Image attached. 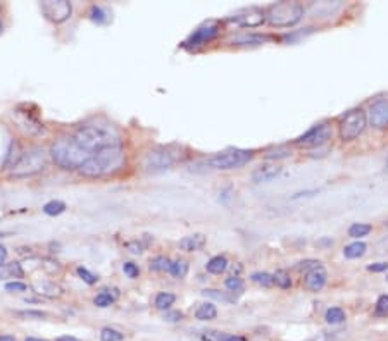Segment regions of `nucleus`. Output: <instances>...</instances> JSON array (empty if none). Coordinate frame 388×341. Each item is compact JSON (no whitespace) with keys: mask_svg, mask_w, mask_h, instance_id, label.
<instances>
[{"mask_svg":"<svg viewBox=\"0 0 388 341\" xmlns=\"http://www.w3.org/2000/svg\"><path fill=\"white\" fill-rule=\"evenodd\" d=\"M69 138L80 147V150L88 159L106 147L123 145V140H121L117 129L114 126L106 124V122H91V124L80 126L75 133L69 134Z\"/></svg>","mask_w":388,"mask_h":341,"instance_id":"1","label":"nucleus"},{"mask_svg":"<svg viewBox=\"0 0 388 341\" xmlns=\"http://www.w3.org/2000/svg\"><path fill=\"white\" fill-rule=\"evenodd\" d=\"M126 165V152L123 145L106 147L93 154L80 167V173L86 178H104L119 173Z\"/></svg>","mask_w":388,"mask_h":341,"instance_id":"2","label":"nucleus"},{"mask_svg":"<svg viewBox=\"0 0 388 341\" xmlns=\"http://www.w3.org/2000/svg\"><path fill=\"white\" fill-rule=\"evenodd\" d=\"M50 155L59 167L68 169V170H76V169L80 170L81 165L88 160V157L83 154L80 147L69 137L59 138L57 142L50 147Z\"/></svg>","mask_w":388,"mask_h":341,"instance_id":"3","label":"nucleus"},{"mask_svg":"<svg viewBox=\"0 0 388 341\" xmlns=\"http://www.w3.org/2000/svg\"><path fill=\"white\" fill-rule=\"evenodd\" d=\"M304 6L300 2H276L266 9V21L274 28H290L304 17Z\"/></svg>","mask_w":388,"mask_h":341,"instance_id":"4","label":"nucleus"},{"mask_svg":"<svg viewBox=\"0 0 388 341\" xmlns=\"http://www.w3.org/2000/svg\"><path fill=\"white\" fill-rule=\"evenodd\" d=\"M45 165H47L45 150L40 147H33L19 155V159L9 167V174L16 179L29 178L42 173V170L45 169Z\"/></svg>","mask_w":388,"mask_h":341,"instance_id":"5","label":"nucleus"},{"mask_svg":"<svg viewBox=\"0 0 388 341\" xmlns=\"http://www.w3.org/2000/svg\"><path fill=\"white\" fill-rule=\"evenodd\" d=\"M254 159V150H243V148H233L221 154H216L207 159V165L217 170H230L238 169L242 165L248 164Z\"/></svg>","mask_w":388,"mask_h":341,"instance_id":"6","label":"nucleus"},{"mask_svg":"<svg viewBox=\"0 0 388 341\" xmlns=\"http://www.w3.org/2000/svg\"><path fill=\"white\" fill-rule=\"evenodd\" d=\"M368 126V114L363 109H354V111L347 112L345 116L340 121V138L343 142H352L359 134H363V131Z\"/></svg>","mask_w":388,"mask_h":341,"instance_id":"7","label":"nucleus"},{"mask_svg":"<svg viewBox=\"0 0 388 341\" xmlns=\"http://www.w3.org/2000/svg\"><path fill=\"white\" fill-rule=\"evenodd\" d=\"M178 160V154L173 152L171 148L159 147L154 150L147 152L142 159V167L149 173H159V170H166L173 167Z\"/></svg>","mask_w":388,"mask_h":341,"instance_id":"8","label":"nucleus"},{"mask_svg":"<svg viewBox=\"0 0 388 341\" xmlns=\"http://www.w3.org/2000/svg\"><path fill=\"white\" fill-rule=\"evenodd\" d=\"M331 137H333V129H331L330 124L322 122V124H317L311 128L309 131L299 137L295 140V145L297 147H302V148H316V147H321L325 143H328Z\"/></svg>","mask_w":388,"mask_h":341,"instance_id":"9","label":"nucleus"},{"mask_svg":"<svg viewBox=\"0 0 388 341\" xmlns=\"http://www.w3.org/2000/svg\"><path fill=\"white\" fill-rule=\"evenodd\" d=\"M40 9L47 19L55 24L68 21L73 14V6L68 0H45L40 4Z\"/></svg>","mask_w":388,"mask_h":341,"instance_id":"10","label":"nucleus"},{"mask_svg":"<svg viewBox=\"0 0 388 341\" xmlns=\"http://www.w3.org/2000/svg\"><path fill=\"white\" fill-rule=\"evenodd\" d=\"M219 31H221V26L217 21L204 23L202 26H199V28L190 35L188 40L185 42V47H188V49H197V47L206 45V43L214 40L217 35H219Z\"/></svg>","mask_w":388,"mask_h":341,"instance_id":"11","label":"nucleus"},{"mask_svg":"<svg viewBox=\"0 0 388 341\" xmlns=\"http://www.w3.org/2000/svg\"><path fill=\"white\" fill-rule=\"evenodd\" d=\"M266 21L264 11L257 7H248L243 9V11L237 12L235 16L228 17V23H233L238 28H257Z\"/></svg>","mask_w":388,"mask_h":341,"instance_id":"12","label":"nucleus"},{"mask_svg":"<svg viewBox=\"0 0 388 341\" xmlns=\"http://www.w3.org/2000/svg\"><path fill=\"white\" fill-rule=\"evenodd\" d=\"M368 121L373 128L385 129L388 126V98H380L371 104L368 112Z\"/></svg>","mask_w":388,"mask_h":341,"instance_id":"13","label":"nucleus"},{"mask_svg":"<svg viewBox=\"0 0 388 341\" xmlns=\"http://www.w3.org/2000/svg\"><path fill=\"white\" fill-rule=\"evenodd\" d=\"M326 281H328V272H326V269L322 265H317V267L306 272V288L312 293L321 291L325 288Z\"/></svg>","mask_w":388,"mask_h":341,"instance_id":"14","label":"nucleus"},{"mask_svg":"<svg viewBox=\"0 0 388 341\" xmlns=\"http://www.w3.org/2000/svg\"><path fill=\"white\" fill-rule=\"evenodd\" d=\"M31 288L35 293L45 296V298H59V296H62V293H64L62 286L54 281H37Z\"/></svg>","mask_w":388,"mask_h":341,"instance_id":"15","label":"nucleus"},{"mask_svg":"<svg viewBox=\"0 0 388 341\" xmlns=\"http://www.w3.org/2000/svg\"><path fill=\"white\" fill-rule=\"evenodd\" d=\"M266 42H269V37H266V35H257V33H238L230 40L232 45H238V47L264 45Z\"/></svg>","mask_w":388,"mask_h":341,"instance_id":"16","label":"nucleus"},{"mask_svg":"<svg viewBox=\"0 0 388 341\" xmlns=\"http://www.w3.org/2000/svg\"><path fill=\"white\" fill-rule=\"evenodd\" d=\"M206 243H207L206 236L200 234V233H195V234L185 236L183 240H180L178 247H180V250H183V252H199L206 247Z\"/></svg>","mask_w":388,"mask_h":341,"instance_id":"17","label":"nucleus"},{"mask_svg":"<svg viewBox=\"0 0 388 341\" xmlns=\"http://www.w3.org/2000/svg\"><path fill=\"white\" fill-rule=\"evenodd\" d=\"M197 336L202 341H242L240 336L224 333V331H216V329H204L199 331Z\"/></svg>","mask_w":388,"mask_h":341,"instance_id":"18","label":"nucleus"},{"mask_svg":"<svg viewBox=\"0 0 388 341\" xmlns=\"http://www.w3.org/2000/svg\"><path fill=\"white\" fill-rule=\"evenodd\" d=\"M281 174V167L278 165H264V167H259L254 173V181L255 183H269L273 179H276Z\"/></svg>","mask_w":388,"mask_h":341,"instance_id":"19","label":"nucleus"},{"mask_svg":"<svg viewBox=\"0 0 388 341\" xmlns=\"http://www.w3.org/2000/svg\"><path fill=\"white\" fill-rule=\"evenodd\" d=\"M24 270L21 264L17 262H9V264H0V279L4 278H23Z\"/></svg>","mask_w":388,"mask_h":341,"instance_id":"20","label":"nucleus"},{"mask_svg":"<svg viewBox=\"0 0 388 341\" xmlns=\"http://www.w3.org/2000/svg\"><path fill=\"white\" fill-rule=\"evenodd\" d=\"M195 317H197L199 321H212V319H216V317H217V309H216V305L211 303V301L199 305V309L195 310Z\"/></svg>","mask_w":388,"mask_h":341,"instance_id":"21","label":"nucleus"},{"mask_svg":"<svg viewBox=\"0 0 388 341\" xmlns=\"http://www.w3.org/2000/svg\"><path fill=\"white\" fill-rule=\"evenodd\" d=\"M206 269H207V272H211V274H221V272H224V270L228 269V259H226L224 255H216V257H212V259L206 264Z\"/></svg>","mask_w":388,"mask_h":341,"instance_id":"22","label":"nucleus"},{"mask_svg":"<svg viewBox=\"0 0 388 341\" xmlns=\"http://www.w3.org/2000/svg\"><path fill=\"white\" fill-rule=\"evenodd\" d=\"M366 250H368V245L366 243L354 242V243L347 245V247L343 248V255H345L347 259H361V257L366 253Z\"/></svg>","mask_w":388,"mask_h":341,"instance_id":"23","label":"nucleus"},{"mask_svg":"<svg viewBox=\"0 0 388 341\" xmlns=\"http://www.w3.org/2000/svg\"><path fill=\"white\" fill-rule=\"evenodd\" d=\"M111 291L112 290H102L97 296H95L93 303L97 305V307H100V309L111 307V305L117 300V296H119V293H114V295H111Z\"/></svg>","mask_w":388,"mask_h":341,"instance_id":"24","label":"nucleus"},{"mask_svg":"<svg viewBox=\"0 0 388 341\" xmlns=\"http://www.w3.org/2000/svg\"><path fill=\"white\" fill-rule=\"evenodd\" d=\"M371 231H373V226L371 224H366V222H355V224H352L350 227H348V236L359 242V238H364V236H368L369 233H371Z\"/></svg>","mask_w":388,"mask_h":341,"instance_id":"25","label":"nucleus"},{"mask_svg":"<svg viewBox=\"0 0 388 341\" xmlns=\"http://www.w3.org/2000/svg\"><path fill=\"white\" fill-rule=\"evenodd\" d=\"M325 319H326V322H328V324L337 326V324H342V322H345L347 316H345V312H343V310L340 309V307H331V309L326 310Z\"/></svg>","mask_w":388,"mask_h":341,"instance_id":"26","label":"nucleus"},{"mask_svg":"<svg viewBox=\"0 0 388 341\" xmlns=\"http://www.w3.org/2000/svg\"><path fill=\"white\" fill-rule=\"evenodd\" d=\"M169 274H171L173 278H176V279H183V278L186 276V274H188V262L183 260V259L171 262Z\"/></svg>","mask_w":388,"mask_h":341,"instance_id":"27","label":"nucleus"},{"mask_svg":"<svg viewBox=\"0 0 388 341\" xmlns=\"http://www.w3.org/2000/svg\"><path fill=\"white\" fill-rule=\"evenodd\" d=\"M224 286H226V290H228V293H233V296L235 295H242L243 290H245V284H243L242 278H238V276L226 278Z\"/></svg>","mask_w":388,"mask_h":341,"instance_id":"28","label":"nucleus"},{"mask_svg":"<svg viewBox=\"0 0 388 341\" xmlns=\"http://www.w3.org/2000/svg\"><path fill=\"white\" fill-rule=\"evenodd\" d=\"M174 301H176V296L173 295V293H159V295L155 296V307L159 310H169L174 305Z\"/></svg>","mask_w":388,"mask_h":341,"instance_id":"29","label":"nucleus"},{"mask_svg":"<svg viewBox=\"0 0 388 341\" xmlns=\"http://www.w3.org/2000/svg\"><path fill=\"white\" fill-rule=\"evenodd\" d=\"M64 211H66V203L60 202V200H50V202L43 205V212H45L47 216H59V214H62Z\"/></svg>","mask_w":388,"mask_h":341,"instance_id":"30","label":"nucleus"},{"mask_svg":"<svg viewBox=\"0 0 388 341\" xmlns=\"http://www.w3.org/2000/svg\"><path fill=\"white\" fill-rule=\"evenodd\" d=\"M273 278H274V284L280 286L281 290H288V288L292 286V278H290V274L286 272V270H283V269L276 270V272L273 274Z\"/></svg>","mask_w":388,"mask_h":341,"instance_id":"31","label":"nucleus"},{"mask_svg":"<svg viewBox=\"0 0 388 341\" xmlns=\"http://www.w3.org/2000/svg\"><path fill=\"white\" fill-rule=\"evenodd\" d=\"M250 279H252V283L259 284V286H264V288H269L274 284L273 274H269V272H254L250 276Z\"/></svg>","mask_w":388,"mask_h":341,"instance_id":"32","label":"nucleus"},{"mask_svg":"<svg viewBox=\"0 0 388 341\" xmlns=\"http://www.w3.org/2000/svg\"><path fill=\"white\" fill-rule=\"evenodd\" d=\"M204 296H209V298H214V300H219V301H224V303H233L235 296H230L228 293H221L219 290H204L202 291Z\"/></svg>","mask_w":388,"mask_h":341,"instance_id":"33","label":"nucleus"},{"mask_svg":"<svg viewBox=\"0 0 388 341\" xmlns=\"http://www.w3.org/2000/svg\"><path fill=\"white\" fill-rule=\"evenodd\" d=\"M90 19L93 21V23H97V24H102V23H107L109 21V14H107L106 9H102L99 6H93L91 7V11H90Z\"/></svg>","mask_w":388,"mask_h":341,"instance_id":"34","label":"nucleus"},{"mask_svg":"<svg viewBox=\"0 0 388 341\" xmlns=\"http://www.w3.org/2000/svg\"><path fill=\"white\" fill-rule=\"evenodd\" d=\"M100 339L102 341H123L124 334L119 333L117 329H112V327H104L100 331Z\"/></svg>","mask_w":388,"mask_h":341,"instance_id":"35","label":"nucleus"},{"mask_svg":"<svg viewBox=\"0 0 388 341\" xmlns=\"http://www.w3.org/2000/svg\"><path fill=\"white\" fill-rule=\"evenodd\" d=\"M292 155V150L286 147H276L273 150H268L266 152V159L273 160V159H286V157Z\"/></svg>","mask_w":388,"mask_h":341,"instance_id":"36","label":"nucleus"},{"mask_svg":"<svg viewBox=\"0 0 388 341\" xmlns=\"http://www.w3.org/2000/svg\"><path fill=\"white\" fill-rule=\"evenodd\" d=\"M149 267L152 270H159V272H164V270H168V272H169V267H171V260L166 259V257H155L154 260H150Z\"/></svg>","mask_w":388,"mask_h":341,"instance_id":"37","label":"nucleus"},{"mask_svg":"<svg viewBox=\"0 0 388 341\" xmlns=\"http://www.w3.org/2000/svg\"><path fill=\"white\" fill-rule=\"evenodd\" d=\"M76 272H78V276H80L86 284H95V283L99 281V276H95L93 272H90V270L86 269V267H83V265H80V267L76 269Z\"/></svg>","mask_w":388,"mask_h":341,"instance_id":"38","label":"nucleus"},{"mask_svg":"<svg viewBox=\"0 0 388 341\" xmlns=\"http://www.w3.org/2000/svg\"><path fill=\"white\" fill-rule=\"evenodd\" d=\"M17 316L23 317V319H35V321H42V319H45L49 314L42 312V310H21V312H17Z\"/></svg>","mask_w":388,"mask_h":341,"instance_id":"39","label":"nucleus"},{"mask_svg":"<svg viewBox=\"0 0 388 341\" xmlns=\"http://www.w3.org/2000/svg\"><path fill=\"white\" fill-rule=\"evenodd\" d=\"M123 270H124L126 276L132 278V279H137L138 274H140V269H138V265L133 264V262H124V264H123Z\"/></svg>","mask_w":388,"mask_h":341,"instance_id":"40","label":"nucleus"},{"mask_svg":"<svg viewBox=\"0 0 388 341\" xmlns=\"http://www.w3.org/2000/svg\"><path fill=\"white\" fill-rule=\"evenodd\" d=\"M6 291L9 293H24L28 291V286L21 281H12V283H7L6 284Z\"/></svg>","mask_w":388,"mask_h":341,"instance_id":"41","label":"nucleus"},{"mask_svg":"<svg viewBox=\"0 0 388 341\" xmlns=\"http://www.w3.org/2000/svg\"><path fill=\"white\" fill-rule=\"evenodd\" d=\"M376 314L386 316L388 314V295H381L376 301Z\"/></svg>","mask_w":388,"mask_h":341,"instance_id":"42","label":"nucleus"},{"mask_svg":"<svg viewBox=\"0 0 388 341\" xmlns=\"http://www.w3.org/2000/svg\"><path fill=\"white\" fill-rule=\"evenodd\" d=\"M317 265H321L319 260H312V259L302 260V262H299V264H297V270H304V272H307V270L317 267Z\"/></svg>","mask_w":388,"mask_h":341,"instance_id":"43","label":"nucleus"},{"mask_svg":"<svg viewBox=\"0 0 388 341\" xmlns=\"http://www.w3.org/2000/svg\"><path fill=\"white\" fill-rule=\"evenodd\" d=\"M164 321H168V322H180V321H183V312H180V310H166Z\"/></svg>","mask_w":388,"mask_h":341,"instance_id":"44","label":"nucleus"},{"mask_svg":"<svg viewBox=\"0 0 388 341\" xmlns=\"http://www.w3.org/2000/svg\"><path fill=\"white\" fill-rule=\"evenodd\" d=\"M368 270H371V272H385V270H388V264L386 262H376V264L368 265Z\"/></svg>","mask_w":388,"mask_h":341,"instance_id":"45","label":"nucleus"},{"mask_svg":"<svg viewBox=\"0 0 388 341\" xmlns=\"http://www.w3.org/2000/svg\"><path fill=\"white\" fill-rule=\"evenodd\" d=\"M128 248H130V252L132 253H135V255H140V253L143 252V247L140 243H137V242H133V243H128Z\"/></svg>","mask_w":388,"mask_h":341,"instance_id":"46","label":"nucleus"},{"mask_svg":"<svg viewBox=\"0 0 388 341\" xmlns=\"http://www.w3.org/2000/svg\"><path fill=\"white\" fill-rule=\"evenodd\" d=\"M6 259H7V248L0 245V264H4Z\"/></svg>","mask_w":388,"mask_h":341,"instance_id":"47","label":"nucleus"},{"mask_svg":"<svg viewBox=\"0 0 388 341\" xmlns=\"http://www.w3.org/2000/svg\"><path fill=\"white\" fill-rule=\"evenodd\" d=\"M221 198L224 200V202H228L230 198H232V188H226V191H223V196Z\"/></svg>","mask_w":388,"mask_h":341,"instance_id":"48","label":"nucleus"},{"mask_svg":"<svg viewBox=\"0 0 388 341\" xmlns=\"http://www.w3.org/2000/svg\"><path fill=\"white\" fill-rule=\"evenodd\" d=\"M55 341H80V339L75 338V336H59Z\"/></svg>","mask_w":388,"mask_h":341,"instance_id":"49","label":"nucleus"},{"mask_svg":"<svg viewBox=\"0 0 388 341\" xmlns=\"http://www.w3.org/2000/svg\"><path fill=\"white\" fill-rule=\"evenodd\" d=\"M0 341H16V338L14 336H11V334H2L0 336Z\"/></svg>","mask_w":388,"mask_h":341,"instance_id":"50","label":"nucleus"},{"mask_svg":"<svg viewBox=\"0 0 388 341\" xmlns=\"http://www.w3.org/2000/svg\"><path fill=\"white\" fill-rule=\"evenodd\" d=\"M24 341H47V339H40V338H26Z\"/></svg>","mask_w":388,"mask_h":341,"instance_id":"51","label":"nucleus"},{"mask_svg":"<svg viewBox=\"0 0 388 341\" xmlns=\"http://www.w3.org/2000/svg\"><path fill=\"white\" fill-rule=\"evenodd\" d=\"M11 233H4V231H0V238H4V236H9Z\"/></svg>","mask_w":388,"mask_h":341,"instance_id":"52","label":"nucleus"},{"mask_svg":"<svg viewBox=\"0 0 388 341\" xmlns=\"http://www.w3.org/2000/svg\"><path fill=\"white\" fill-rule=\"evenodd\" d=\"M2 28H4V26H2V21H0V33H2Z\"/></svg>","mask_w":388,"mask_h":341,"instance_id":"53","label":"nucleus"}]
</instances>
